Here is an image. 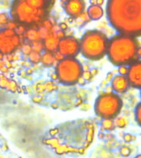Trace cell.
I'll return each instance as SVG.
<instances>
[{
	"label": "cell",
	"mask_w": 141,
	"mask_h": 158,
	"mask_svg": "<svg viewBox=\"0 0 141 158\" xmlns=\"http://www.w3.org/2000/svg\"><path fill=\"white\" fill-rule=\"evenodd\" d=\"M59 41V37L57 36L56 35L51 34L49 35H48V36H47V38L45 40V45L46 47V49L49 50V52L53 51V50L58 48Z\"/></svg>",
	"instance_id": "5bb4252c"
},
{
	"label": "cell",
	"mask_w": 141,
	"mask_h": 158,
	"mask_svg": "<svg viewBox=\"0 0 141 158\" xmlns=\"http://www.w3.org/2000/svg\"><path fill=\"white\" fill-rule=\"evenodd\" d=\"M57 49L64 58H74L80 52V43L75 37H63L59 40Z\"/></svg>",
	"instance_id": "9c48e42d"
},
{
	"label": "cell",
	"mask_w": 141,
	"mask_h": 158,
	"mask_svg": "<svg viewBox=\"0 0 141 158\" xmlns=\"http://www.w3.org/2000/svg\"><path fill=\"white\" fill-rule=\"evenodd\" d=\"M112 88L117 93H124L129 87L128 80L124 75H117L111 81Z\"/></svg>",
	"instance_id": "7c38bea8"
},
{
	"label": "cell",
	"mask_w": 141,
	"mask_h": 158,
	"mask_svg": "<svg viewBox=\"0 0 141 158\" xmlns=\"http://www.w3.org/2000/svg\"><path fill=\"white\" fill-rule=\"evenodd\" d=\"M93 128L88 122L76 120L51 131L47 144L58 153H76L85 150L91 143Z\"/></svg>",
	"instance_id": "6da1fadb"
},
{
	"label": "cell",
	"mask_w": 141,
	"mask_h": 158,
	"mask_svg": "<svg viewBox=\"0 0 141 158\" xmlns=\"http://www.w3.org/2000/svg\"><path fill=\"white\" fill-rule=\"evenodd\" d=\"M103 13L104 12L102 7L96 4H92L87 11V15L89 19L93 20V21H96L101 18V17L103 16Z\"/></svg>",
	"instance_id": "4fadbf2b"
},
{
	"label": "cell",
	"mask_w": 141,
	"mask_h": 158,
	"mask_svg": "<svg viewBox=\"0 0 141 158\" xmlns=\"http://www.w3.org/2000/svg\"><path fill=\"white\" fill-rule=\"evenodd\" d=\"M135 119L137 121L139 125L141 124V107L140 104H139L135 109Z\"/></svg>",
	"instance_id": "2e32d148"
},
{
	"label": "cell",
	"mask_w": 141,
	"mask_h": 158,
	"mask_svg": "<svg viewBox=\"0 0 141 158\" xmlns=\"http://www.w3.org/2000/svg\"><path fill=\"white\" fill-rule=\"evenodd\" d=\"M122 108L121 97L115 93H104L96 100L94 110L99 117L112 119L118 115Z\"/></svg>",
	"instance_id": "8992f818"
},
{
	"label": "cell",
	"mask_w": 141,
	"mask_h": 158,
	"mask_svg": "<svg viewBox=\"0 0 141 158\" xmlns=\"http://www.w3.org/2000/svg\"><path fill=\"white\" fill-rule=\"evenodd\" d=\"M54 0H14L10 15L19 24L34 27L44 22Z\"/></svg>",
	"instance_id": "277c9868"
},
{
	"label": "cell",
	"mask_w": 141,
	"mask_h": 158,
	"mask_svg": "<svg viewBox=\"0 0 141 158\" xmlns=\"http://www.w3.org/2000/svg\"><path fill=\"white\" fill-rule=\"evenodd\" d=\"M54 55L52 54L51 52H47L45 54L42 56L41 61L42 63L45 64V65H51L54 62Z\"/></svg>",
	"instance_id": "9a60e30c"
},
{
	"label": "cell",
	"mask_w": 141,
	"mask_h": 158,
	"mask_svg": "<svg viewBox=\"0 0 141 158\" xmlns=\"http://www.w3.org/2000/svg\"><path fill=\"white\" fill-rule=\"evenodd\" d=\"M106 16L119 34L140 35L141 0H108Z\"/></svg>",
	"instance_id": "7a4b0ae2"
},
{
	"label": "cell",
	"mask_w": 141,
	"mask_h": 158,
	"mask_svg": "<svg viewBox=\"0 0 141 158\" xmlns=\"http://www.w3.org/2000/svg\"><path fill=\"white\" fill-rule=\"evenodd\" d=\"M108 40L106 35L100 31H88L79 41L80 52L86 59L99 60L106 54Z\"/></svg>",
	"instance_id": "5b68a950"
},
{
	"label": "cell",
	"mask_w": 141,
	"mask_h": 158,
	"mask_svg": "<svg viewBox=\"0 0 141 158\" xmlns=\"http://www.w3.org/2000/svg\"><path fill=\"white\" fill-rule=\"evenodd\" d=\"M86 3L84 0H68L64 6V11L69 17L78 18L84 12Z\"/></svg>",
	"instance_id": "8fae6325"
},
{
	"label": "cell",
	"mask_w": 141,
	"mask_h": 158,
	"mask_svg": "<svg viewBox=\"0 0 141 158\" xmlns=\"http://www.w3.org/2000/svg\"><path fill=\"white\" fill-rule=\"evenodd\" d=\"M56 75L65 85L76 84L83 75V67L75 58H64L57 64Z\"/></svg>",
	"instance_id": "52a82bcc"
},
{
	"label": "cell",
	"mask_w": 141,
	"mask_h": 158,
	"mask_svg": "<svg viewBox=\"0 0 141 158\" xmlns=\"http://www.w3.org/2000/svg\"><path fill=\"white\" fill-rule=\"evenodd\" d=\"M126 78L129 85L135 88H140L141 86V63L140 60L135 62L130 65L126 71Z\"/></svg>",
	"instance_id": "30bf717a"
},
{
	"label": "cell",
	"mask_w": 141,
	"mask_h": 158,
	"mask_svg": "<svg viewBox=\"0 0 141 158\" xmlns=\"http://www.w3.org/2000/svg\"><path fill=\"white\" fill-rule=\"evenodd\" d=\"M96 5H99V6H101L103 3V0H96Z\"/></svg>",
	"instance_id": "e0dca14e"
},
{
	"label": "cell",
	"mask_w": 141,
	"mask_h": 158,
	"mask_svg": "<svg viewBox=\"0 0 141 158\" xmlns=\"http://www.w3.org/2000/svg\"><path fill=\"white\" fill-rule=\"evenodd\" d=\"M21 39L17 32L12 28L0 30V54H10L18 49Z\"/></svg>",
	"instance_id": "ba28073f"
},
{
	"label": "cell",
	"mask_w": 141,
	"mask_h": 158,
	"mask_svg": "<svg viewBox=\"0 0 141 158\" xmlns=\"http://www.w3.org/2000/svg\"><path fill=\"white\" fill-rule=\"evenodd\" d=\"M106 54L114 65L125 67L139 60L140 47L137 37L117 34L108 40Z\"/></svg>",
	"instance_id": "3957f363"
},
{
	"label": "cell",
	"mask_w": 141,
	"mask_h": 158,
	"mask_svg": "<svg viewBox=\"0 0 141 158\" xmlns=\"http://www.w3.org/2000/svg\"><path fill=\"white\" fill-rule=\"evenodd\" d=\"M62 1H63V2H67V1H68V0H62Z\"/></svg>",
	"instance_id": "ac0fdd59"
}]
</instances>
